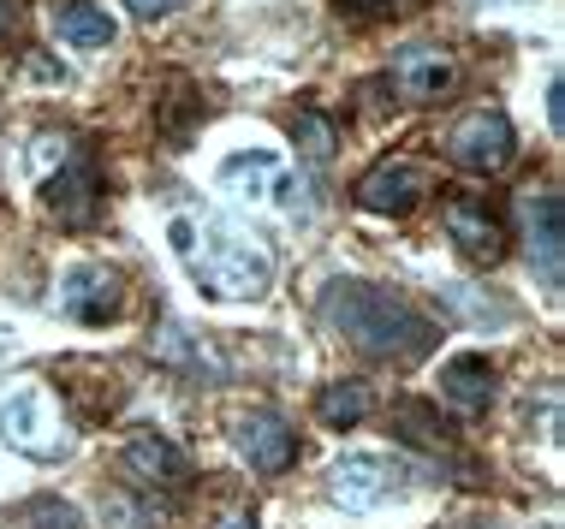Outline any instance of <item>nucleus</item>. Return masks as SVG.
<instances>
[{
	"instance_id": "4",
	"label": "nucleus",
	"mask_w": 565,
	"mask_h": 529,
	"mask_svg": "<svg viewBox=\"0 0 565 529\" xmlns=\"http://www.w3.org/2000/svg\"><path fill=\"white\" fill-rule=\"evenodd\" d=\"M42 203H49V215L60 226H72V233H84V226L102 220V208H108V185H102V168L89 149L60 161V173L42 185Z\"/></svg>"
},
{
	"instance_id": "7",
	"label": "nucleus",
	"mask_w": 565,
	"mask_h": 529,
	"mask_svg": "<svg viewBox=\"0 0 565 529\" xmlns=\"http://www.w3.org/2000/svg\"><path fill=\"white\" fill-rule=\"evenodd\" d=\"M512 119L500 114V108H477V114H465L452 126V138H447V155L458 161L465 173H500L512 161Z\"/></svg>"
},
{
	"instance_id": "14",
	"label": "nucleus",
	"mask_w": 565,
	"mask_h": 529,
	"mask_svg": "<svg viewBox=\"0 0 565 529\" xmlns=\"http://www.w3.org/2000/svg\"><path fill=\"white\" fill-rule=\"evenodd\" d=\"M524 226H530V268L542 274L547 292H559V250H565V208H559V196H530V203H524Z\"/></svg>"
},
{
	"instance_id": "23",
	"label": "nucleus",
	"mask_w": 565,
	"mask_h": 529,
	"mask_svg": "<svg viewBox=\"0 0 565 529\" xmlns=\"http://www.w3.org/2000/svg\"><path fill=\"white\" fill-rule=\"evenodd\" d=\"M547 126H554V131L565 126V84H559V78L547 84Z\"/></svg>"
},
{
	"instance_id": "13",
	"label": "nucleus",
	"mask_w": 565,
	"mask_h": 529,
	"mask_svg": "<svg viewBox=\"0 0 565 529\" xmlns=\"http://www.w3.org/2000/svg\"><path fill=\"white\" fill-rule=\"evenodd\" d=\"M221 185L250 196V203H286L292 196V173H286L280 155H268V149H250V155H226L221 161Z\"/></svg>"
},
{
	"instance_id": "1",
	"label": "nucleus",
	"mask_w": 565,
	"mask_h": 529,
	"mask_svg": "<svg viewBox=\"0 0 565 529\" xmlns=\"http://www.w3.org/2000/svg\"><path fill=\"white\" fill-rule=\"evenodd\" d=\"M322 315L345 345H358L363 357H387V363H417L435 345V322L411 304L405 292L370 280H333L322 285Z\"/></svg>"
},
{
	"instance_id": "9",
	"label": "nucleus",
	"mask_w": 565,
	"mask_h": 529,
	"mask_svg": "<svg viewBox=\"0 0 565 529\" xmlns=\"http://www.w3.org/2000/svg\"><path fill=\"white\" fill-rule=\"evenodd\" d=\"M233 446H238V458L250 464V471H263V476L292 471V458H298L292 422L274 417V411H244V417L233 422Z\"/></svg>"
},
{
	"instance_id": "6",
	"label": "nucleus",
	"mask_w": 565,
	"mask_h": 529,
	"mask_svg": "<svg viewBox=\"0 0 565 529\" xmlns=\"http://www.w3.org/2000/svg\"><path fill=\"white\" fill-rule=\"evenodd\" d=\"M399 482H405V471L393 458H381V452H351V458H340L328 471V494H333V506H345V511H375L399 494Z\"/></svg>"
},
{
	"instance_id": "5",
	"label": "nucleus",
	"mask_w": 565,
	"mask_h": 529,
	"mask_svg": "<svg viewBox=\"0 0 565 529\" xmlns=\"http://www.w3.org/2000/svg\"><path fill=\"white\" fill-rule=\"evenodd\" d=\"M54 304H60V315H72V322H84V327H108V322H119V310H126V280L102 262H78V268L60 274Z\"/></svg>"
},
{
	"instance_id": "24",
	"label": "nucleus",
	"mask_w": 565,
	"mask_h": 529,
	"mask_svg": "<svg viewBox=\"0 0 565 529\" xmlns=\"http://www.w3.org/2000/svg\"><path fill=\"white\" fill-rule=\"evenodd\" d=\"M12 30H19V0H0V42H7Z\"/></svg>"
},
{
	"instance_id": "22",
	"label": "nucleus",
	"mask_w": 565,
	"mask_h": 529,
	"mask_svg": "<svg viewBox=\"0 0 565 529\" xmlns=\"http://www.w3.org/2000/svg\"><path fill=\"white\" fill-rule=\"evenodd\" d=\"M126 7L137 12V19H149V24H156V19H167V12L179 7V0H126Z\"/></svg>"
},
{
	"instance_id": "15",
	"label": "nucleus",
	"mask_w": 565,
	"mask_h": 529,
	"mask_svg": "<svg viewBox=\"0 0 565 529\" xmlns=\"http://www.w3.org/2000/svg\"><path fill=\"white\" fill-rule=\"evenodd\" d=\"M440 399H447L458 417H482L488 404H494V363L477 357V352L452 357L447 369H440Z\"/></svg>"
},
{
	"instance_id": "3",
	"label": "nucleus",
	"mask_w": 565,
	"mask_h": 529,
	"mask_svg": "<svg viewBox=\"0 0 565 529\" xmlns=\"http://www.w3.org/2000/svg\"><path fill=\"white\" fill-rule=\"evenodd\" d=\"M0 441L30 464H60L72 452V422L49 387H19L0 399Z\"/></svg>"
},
{
	"instance_id": "19",
	"label": "nucleus",
	"mask_w": 565,
	"mask_h": 529,
	"mask_svg": "<svg viewBox=\"0 0 565 529\" xmlns=\"http://www.w3.org/2000/svg\"><path fill=\"white\" fill-rule=\"evenodd\" d=\"M393 429H399L411 446H429V452L447 446V429H440V422L429 417V404H423V399H405L399 411H393Z\"/></svg>"
},
{
	"instance_id": "2",
	"label": "nucleus",
	"mask_w": 565,
	"mask_h": 529,
	"mask_svg": "<svg viewBox=\"0 0 565 529\" xmlns=\"http://www.w3.org/2000/svg\"><path fill=\"white\" fill-rule=\"evenodd\" d=\"M173 245L185 250L191 280L203 285L209 298H221V304L263 298L268 280H274V256H268V245L250 233V226H238V220H226V215H209L203 226L173 220Z\"/></svg>"
},
{
	"instance_id": "25",
	"label": "nucleus",
	"mask_w": 565,
	"mask_h": 529,
	"mask_svg": "<svg viewBox=\"0 0 565 529\" xmlns=\"http://www.w3.org/2000/svg\"><path fill=\"white\" fill-rule=\"evenodd\" d=\"M482 7H500V0H482Z\"/></svg>"
},
{
	"instance_id": "12",
	"label": "nucleus",
	"mask_w": 565,
	"mask_h": 529,
	"mask_svg": "<svg viewBox=\"0 0 565 529\" xmlns=\"http://www.w3.org/2000/svg\"><path fill=\"white\" fill-rule=\"evenodd\" d=\"M119 471L131 482H143V488H185L191 482V458L179 441H167V434H131L126 452H119Z\"/></svg>"
},
{
	"instance_id": "8",
	"label": "nucleus",
	"mask_w": 565,
	"mask_h": 529,
	"mask_svg": "<svg viewBox=\"0 0 565 529\" xmlns=\"http://www.w3.org/2000/svg\"><path fill=\"white\" fill-rule=\"evenodd\" d=\"M440 226H447L452 250H465L470 262H488V268H494L500 256H507V226H500L494 208H488L482 196H470V191H452V196H447Z\"/></svg>"
},
{
	"instance_id": "21",
	"label": "nucleus",
	"mask_w": 565,
	"mask_h": 529,
	"mask_svg": "<svg viewBox=\"0 0 565 529\" xmlns=\"http://www.w3.org/2000/svg\"><path fill=\"white\" fill-rule=\"evenodd\" d=\"M393 7H399V0H340L345 19H387Z\"/></svg>"
},
{
	"instance_id": "20",
	"label": "nucleus",
	"mask_w": 565,
	"mask_h": 529,
	"mask_svg": "<svg viewBox=\"0 0 565 529\" xmlns=\"http://www.w3.org/2000/svg\"><path fill=\"white\" fill-rule=\"evenodd\" d=\"M292 138H298V155L310 161V168H328V155H333V126L316 108H303L292 114Z\"/></svg>"
},
{
	"instance_id": "16",
	"label": "nucleus",
	"mask_w": 565,
	"mask_h": 529,
	"mask_svg": "<svg viewBox=\"0 0 565 529\" xmlns=\"http://www.w3.org/2000/svg\"><path fill=\"white\" fill-rule=\"evenodd\" d=\"M54 36L72 42V48H108V42H114V19L96 7V0H60V7H54Z\"/></svg>"
},
{
	"instance_id": "11",
	"label": "nucleus",
	"mask_w": 565,
	"mask_h": 529,
	"mask_svg": "<svg viewBox=\"0 0 565 529\" xmlns=\"http://www.w3.org/2000/svg\"><path fill=\"white\" fill-rule=\"evenodd\" d=\"M423 196H429V173H423L417 161H405V155L375 161V168L358 179V203L370 208V215H411Z\"/></svg>"
},
{
	"instance_id": "17",
	"label": "nucleus",
	"mask_w": 565,
	"mask_h": 529,
	"mask_svg": "<svg viewBox=\"0 0 565 529\" xmlns=\"http://www.w3.org/2000/svg\"><path fill=\"white\" fill-rule=\"evenodd\" d=\"M316 411H322L328 429H358V422L370 417V387L363 381H333L322 399H316Z\"/></svg>"
},
{
	"instance_id": "10",
	"label": "nucleus",
	"mask_w": 565,
	"mask_h": 529,
	"mask_svg": "<svg viewBox=\"0 0 565 529\" xmlns=\"http://www.w3.org/2000/svg\"><path fill=\"white\" fill-rule=\"evenodd\" d=\"M393 96L411 101V108H435L440 96L458 89V60L447 48H405L393 60Z\"/></svg>"
},
{
	"instance_id": "18",
	"label": "nucleus",
	"mask_w": 565,
	"mask_h": 529,
	"mask_svg": "<svg viewBox=\"0 0 565 529\" xmlns=\"http://www.w3.org/2000/svg\"><path fill=\"white\" fill-rule=\"evenodd\" d=\"M12 529H84L78 506H66L60 494H36V500H24L12 511Z\"/></svg>"
}]
</instances>
